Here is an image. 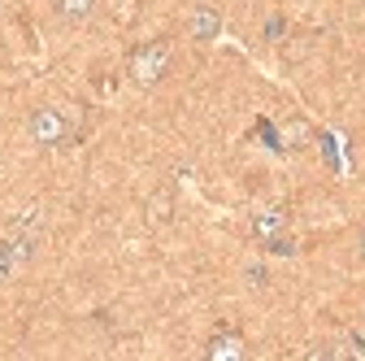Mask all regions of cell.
I'll list each match as a JSON object with an SVG mask.
<instances>
[{
    "instance_id": "obj_1",
    "label": "cell",
    "mask_w": 365,
    "mask_h": 361,
    "mask_svg": "<svg viewBox=\"0 0 365 361\" xmlns=\"http://www.w3.org/2000/svg\"><path fill=\"white\" fill-rule=\"evenodd\" d=\"M170 66H174V53H170L165 39H148L140 49H130V57H126V74L140 87H157L170 74Z\"/></svg>"
},
{
    "instance_id": "obj_2",
    "label": "cell",
    "mask_w": 365,
    "mask_h": 361,
    "mask_svg": "<svg viewBox=\"0 0 365 361\" xmlns=\"http://www.w3.org/2000/svg\"><path fill=\"white\" fill-rule=\"evenodd\" d=\"M26 135L39 148H61V144H70V122H66V113L57 105H39L26 118Z\"/></svg>"
},
{
    "instance_id": "obj_3",
    "label": "cell",
    "mask_w": 365,
    "mask_h": 361,
    "mask_svg": "<svg viewBox=\"0 0 365 361\" xmlns=\"http://www.w3.org/2000/svg\"><path fill=\"white\" fill-rule=\"evenodd\" d=\"M205 357L209 361H240L244 357V335L240 331H217V335H209Z\"/></svg>"
},
{
    "instance_id": "obj_4",
    "label": "cell",
    "mask_w": 365,
    "mask_h": 361,
    "mask_svg": "<svg viewBox=\"0 0 365 361\" xmlns=\"http://www.w3.org/2000/svg\"><path fill=\"white\" fill-rule=\"evenodd\" d=\"M217 35H222V14H217V5H196V14H192V39L209 44V39H217Z\"/></svg>"
},
{
    "instance_id": "obj_5",
    "label": "cell",
    "mask_w": 365,
    "mask_h": 361,
    "mask_svg": "<svg viewBox=\"0 0 365 361\" xmlns=\"http://www.w3.org/2000/svg\"><path fill=\"white\" fill-rule=\"evenodd\" d=\"M248 227H252L257 240H274V235H283V231H287V213H283V209H257Z\"/></svg>"
},
{
    "instance_id": "obj_6",
    "label": "cell",
    "mask_w": 365,
    "mask_h": 361,
    "mask_svg": "<svg viewBox=\"0 0 365 361\" xmlns=\"http://www.w3.org/2000/svg\"><path fill=\"white\" fill-rule=\"evenodd\" d=\"M91 9H96V0H53V14L61 22H87Z\"/></svg>"
},
{
    "instance_id": "obj_7",
    "label": "cell",
    "mask_w": 365,
    "mask_h": 361,
    "mask_svg": "<svg viewBox=\"0 0 365 361\" xmlns=\"http://www.w3.org/2000/svg\"><path fill=\"white\" fill-rule=\"evenodd\" d=\"M18 265H22V261H18L14 244H9V240H0V283H9V279L18 275Z\"/></svg>"
},
{
    "instance_id": "obj_8",
    "label": "cell",
    "mask_w": 365,
    "mask_h": 361,
    "mask_svg": "<svg viewBox=\"0 0 365 361\" xmlns=\"http://www.w3.org/2000/svg\"><path fill=\"white\" fill-rule=\"evenodd\" d=\"M170 205H174V200H170V192L153 196V213H148V218H153V222H165V218H170Z\"/></svg>"
},
{
    "instance_id": "obj_9",
    "label": "cell",
    "mask_w": 365,
    "mask_h": 361,
    "mask_svg": "<svg viewBox=\"0 0 365 361\" xmlns=\"http://www.w3.org/2000/svg\"><path fill=\"white\" fill-rule=\"evenodd\" d=\"M265 248H269V253H279V257H296V244H292L287 235H274V240H265Z\"/></svg>"
},
{
    "instance_id": "obj_10",
    "label": "cell",
    "mask_w": 365,
    "mask_h": 361,
    "mask_svg": "<svg viewBox=\"0 0 365 361\" xmlns=\"http://www.w3.org/2000/svg\"><path fill=\"white\" fill-rule=\"evenodd\" d=\"M348 357H361L365 361V335H356V331L348 335Z\"/></svg>"
},
{
    "instance_id": "obj_11",
    "label": "cell",
    "mask_w": 365,
    "mask_h": 361,
    "mask_svg": "<svg viewBox=\"0 0 365 361\" xmlns=\"http://www.w3.org/2000/svg\"><path fill=\"white\" fill-rule=\"evenodd\" d=\"M283 31H287L283 18H269V22H265V39H283Z\"/></svg>"
},
{
    "instance_id": "obj_12",
    "label": "cell",
    "mask_w": 365,
    "mask_h": 361,
    "mask_svg": "<svg viewBox=\"0 0 365 361\" xmlns=\"http://www.w3.org/2000/svg\"><path fill=\"white\" fill-rule=\"evenodd\" d=\"M248 283H252V288H265V270H261V265H248Z\"/></svg>"
},
{
    "instance_id": "obj_13",
    "label": "cell",
    "mask_w": 365,
    "mask_h": 361,
    "mask_svg": "<svg viewBox=\"0 0 365 361\" xmlns=\"http://www.w3.org/2000/svg\"><path fill=\"white\" fill-rule=\"evenodd\" d=\"M304 135H309V126H304V122H296V126H292V144H304Z\"/></svg>"
},
{
    "instance_id": "obj_14",
    "label": "cell",
    "mask_w": 365,
    "mask_h": 361,
    "mask_svg": "<svg viewBox=\"0 0 365 361\" xmlns=\"http://www.w3.org/2000/svg\"><path fill=\"white\" fill-rule=\"evenodd\" d=\"M361 257H365V235H361Z\"/></svg>"
}]
</instances>
